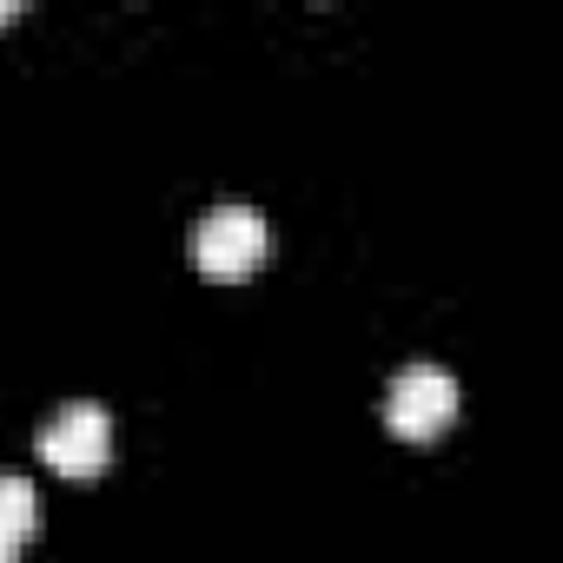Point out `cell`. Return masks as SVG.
Instances as JSON below:
<instances>
[{
	"label": "cell",
	"mask_w": 563,
	"mask_h": 563,
	"mask_svg": "<svg viewBox=\"0 0 563 563\" xmlns=\"http://www.w3.org/2000/svg\"><path fill=\"white\" fill-rule=\"evenodd\" d=\"M272 252V232L252 206H212L199 225H192V265L212 286H232V278H252Z\"/></svg>",
	"instance_id": "1"
},
{
	"label": "cell",
	"mask_w": 563,
	"mask_h": 563,
	"mask_svg": "<svg viewBox=\"0 0 563 563\" xmlns=\"http://www.w3.org/2000/svg\"><path fill=\"white\" fill-rule=\"evenodd\" d=\"M457 418V378L444 365H405L391 378V398H385V424L391 438L405 444H431L444 424Z\"/></svg>",
	"instance_id": "2"
},
{
	"label": "cell",
	"mask_w": 563,
	"mask_h": 563,
	"mask_svg": "<svg viewBox=\"0 0 563 563\" xmlns=\"http://www.w3.org/2000/svg\"><path fill=\"white\" fill-rule=\"evenodd\" d=\"M41 457H47V471L74 477V484H93L107 471V457H113V418H107V405H60L47 418V431H41Z\"/></svg>",
	"instance_id": "3"
},
{
	"label": "cell",
	"mask_w": 563,
	"mask_h": 563,
	"mask_svg": "<svg viewBox=\"0 0 563 563\" xmlns=\"http://www.w3.org/2000/svg\"><path fill=\"white\" fill-rule=\"evenodd\" d=\"M41 537V490L21 471H0V543L21 550Z\"/></svg>",
	"instance_id": "4"
},
{
	"label": "cell",
	"mask_w": 563,
	"mask_h": 563,
	"mask_svg": "<svg viewBox=\"0 0 563 563\" xmlns=\"http://www.w3.org/2000/svg\"><path fill=\"white\" fill-rule=\"evenodd\" d=\"M8 21H21V8H0V27H8Z\"/></svg>",
	"instance_id": "5"
},
{
	"label": "cell",
	"mask_w": 563,
	"mask_h": 563,
	"mask_svg": "<svg viewBox=\"0 0 563 563\" xmlns=\"http://www.w3.org/2000/svg\"><path fill=\"white\" fill-rule=\"evenodd\" d=\"M0 563H21V550H8V543H0Z\"/></svg>",
	"instance_id": "6"
}]
</instances>
